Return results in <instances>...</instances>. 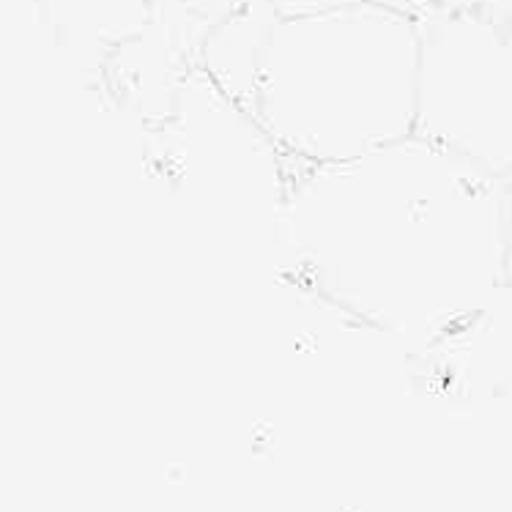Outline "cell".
I'll return each instance as SVG.
<instances>
[{
	"mask_svg": "<svg viewBox=\"0 0 512 512\" xmlns=\"http://www.w3.org/2000/svg\"><path fill=\"white\" fill-rule=\"evenodd\" d=\"M507 195L510 184L411 135L293 170L274 244L293 288L422 356L510 274Z\"/></svg>",
	"mask_w": 512,
	"mask_h": 512,
	"instance_id": "1",
	"label": "cell"
},
{
	"mask_svg": "<svg viewBox=\"0 0 512 512\" xmlns=\"http://www.w3.org/2000/svg\"><path fill=\"white\" fill-rule=\"evenodd\" d=\"M419 22L367 3L277 17L250 113L288 165L321 168L414 135Z\"/></svg>",
	"mask_w": 512,
	"mask_h": 512,
	"instance_id": "2",
	"label": "cell"
},
{
	"mask_svg": "<svg viewBox=\"0 0 512 512\" xmlns=\"http://www.w3.org/2000/svg\"><path fill=\"white\" fill-rule=\"evenodd\" d=\"M414 135L512 184V20L466 9L419 22Z\"/></svg>",
	"mask_w": 512,
	"mask_h": 512,
	"instance_id": "3",
	"label": "cell"
},
{
	"mask_svg": "<svg viewBox=\"0 0 512 512\" xmlns=\"http://www.w3.org/2000/svg\"><path fill=\"white\" fill-rule=\"evenodd\" d=\"M157 146L162 173L181 195L233 214L263 211L274 225L293 168L255 115L198 66L157 121Z\"/></svg>",
	"mask_w": 512,
	"mask_h": 512,
	"instance_id": "4",
	"label": "cell"
},
{
	"mask_svg": "<svg viewBox=\"0 0 512 512\" xmlns=\"http://www.w3.org/2000/svg\"><path fill=\"white\" fill-rule=\"evenodd\" d=\"M458 398H512V274L439 345L417 356Z\"/></svg>",
	"mask_w": 512,
	"mask_h": 512,
	"instance_id": "5",
	"label": "cell"
},
{
	"mask_svg": "<svg viewBox=\"0 0 512 512\" xmlns=\"http://www.w3.org/2000/svg\"><path fill=\"white\" fill-rule=\"evenodd\" d=\"M274 20L277 14L266 0H247L241 9L209 25L200 39L198 69L247 110Z\"/></svg>",
	"mask_w": 512,
	"mask_h": 512,
	"instance_id": "6",
	"label": "cell"
},
{
	"mask_svg": "<svg viewBox=\"0 0 512 512\" xmlns=\"http://www.w3.org/2000/svg\"><path fill=\"white\" fill-rule=\"evenodd\" d=\"M381 6L395 9L400 14H406L411 20H428L436 14H450V11H466L480 9L482 0H378Z\"/></svg>",
	"mask_w": 512,
	"mask_h": 512,
	"instance_id": "7",
	"label": "cell"
},
{
	"mask_svg": "<svg viewBox=\"0 0 512 512\" xmlns=\"http://www.w3.org/2000/svg\"><path fill=\"white\" fill-rule=\"evenodd\" d=\"M277 17H302V14H324V11L354 9V6H367L378 0H266Z\"/></svg>",
	"mask_w": 512,
	"mask_h": 512,
	"instance_id": "8",
	"label": "cell"
},
{
	"mask_svg": "<svg viewBox=\"0 0 512 512\" xmlns=\"http://www.w3.org/2000/svg\"><path fill=\"white\" fill-rule=\"evenodd\" d=\"M178 9H184L192 17V20H198L200 25H214V22H220L222 17H228L236 9H241L247 0H173Z\"/></svg>",
	"mask_w": 512,
	"mask_h": 512,
	"instance_id": "9",
	"label": "cell"
},
{
	"mask_svg": "<svg viewBox=\"0 0 512 512\" xmlns=\"http://www.w3.org/2000/svg\"><path fill=\"white\" fill-rule=\"evenodd\" d=\"M480 9H485L493 17H502V20H512V0H482Z\"/></svg>",
	"mask_w": 512,
	"mask_h": 512,
	"instance_id": "10",
	"label": "cell"
},
{
	"mask_svg": "<svg viewBox=\"0 0 512 512\" xmlns=\"http://www.w3.org/2000/svg\"><path fill=\"white\" fill-rule=\"evenodd\" d=\"M507 244H510V274H512V184L507 195Z\"/></svg>",
	"mask_w": 512,
	"mask_h": 512,
	"instance_id": "11",
	"label": "cell"
}]
</instances>
